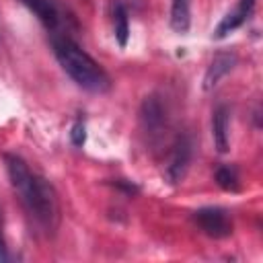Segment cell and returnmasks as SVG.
<instances>
[{"label": "cell", "instance_id": "cell-1", "mask_svg": "<svg viewBox=\"0 0 263 263\" xmlns=\"http://www.w3.org/2000/svg\"><path fill=\"white\" fill-rule=\"evenodd\" d=\"M4 164L10 183L33 222L47 234L55 232L60 224V201L55 187L47 179L31 173L27 162L16 154H4Z\"/></svg>", "mask_w": 263, "mask_h": 263}, {"label": "cell", "instance_id": "cell-2", "mask_svg": "<svg viewBox=\"0 0 263 263\" xmlns=\"http://www.w3.org/2000/svg\"><path fill=\"white\" fill-rule=\"evenodd\" d=\"M53 53L64 68V72L88 92H107L111 88L109 74L68 35H51Z\"/></svg>", "mask_w": 263, "mask_h": 263}, {"label": "cell", "instance_id": "cell-3", "mask_svg": "<svg viewBox=\"0 0 263 263\" xmlns=\"http://www.w3.org/2000/svg\"><path fill=\"white\" fill-rule=\"evenodd\" d=\"M191 218L197 224V228L210 238H226L232 234V220L228 212L222 208H214V205L199 208L193 212Z\"/></svg>", "mask_w": 263, "mask_h": 263}, {"label": "cell", "instance_id": "cell-4", "mask_svg": "<svg viewBox=\"0 0 263 263\" xmlns=\"http://www.w3.org/2000/svg\"><path fill=\"white\" fill-rule=\"evenodd\" d=\"M191 154H193V144L189 140V136H179L173 144L168 162L164 166V179L171 185H177L183 181V177L187 175L189 162H191Z\"/></svg>", "mask_w": 263, "mask_h": 263}, {"label": "cell", "instance_id": "cell-5", "mask_svg": "<svg viewBox=\"0 0 263 263\" xmlns=\"http://www.w3.org/2000/svg\"><path fill=\"white\" fill-rule=\"evenodd\" d=\"M236 62H238V55L234 51H218L203 74V84H201L203 90H214L220 84V80L234 70Z\"/></svg>", "mask_w": 263, "mask_h": 263}, {"label": "cell", "instance_id": "cell-6", "mask_svg": "<svg viewBox=\"0 0 263 263\" xmlns=\"http://www.w3.org/2000/svg\"><path fill=\"white\" fill-rule=\"evenodd\" d=\"M255 4H257V0H238L236 8L230 10V12L220 21V25L216 27L214 39H224V37H228V33H232V31H236L240 25H245V23L249 21V16L253 14Z\"/></svg>", "mask_w": 263, "mask_h": 263}, {"label": "cell", "instance_id": "cell-7", "mask_svg": "<svg viewBox=\"0 0 263 263\" xmlns=\"http://www.w3.org/2000/svg\"><path fill=\"white\" fill-rule=\"evenodd\" d=\"M164 107L160 103V99L156 95H150L142 101V107H140V121L144 125V129L152 136H158L164 127Z\"/></svg>", "mask_w": 263, "mask_h": 263}, {"label": "cell", "instance_id": "cell-8", "mask_svg": "<svg viewBox=\"0 0 263 263\" xmlns=\"http://www.w3.org/2000/svg\"><path fill=\"white\" fill-rule=\"evenodd\" d=\"M43 25L47 31H53V35L58 33L60 25H62V10L53 0H21Z\"/></svg>", "mask_w": 263, "mask_h": 263}, {"label": "cell", "instance_id": "cell-9", "mask_svg": "<svg viewBox=\"0 0 263 263\" xmlns=\"http://www.w3.org/2000/svg\"><path fill=\"white\" fill-rule=\"evenodd\" d=\"M212 136L214 146L220 154H226L230 148V111L226 105H218L212 115Z\"/></svg>", "mask_w": 263, "mask_h": 263}, {"label": "cell", "instance_id": "cell-10", "mask_svg": "<svg viewBox=\"0 0 263 263\" xmlns=\"http://www.w3.org/2000/svg\"><path fill=\"white\" fill-rule=\"evenodd\" d=\"M191 25V0H173L171 4V29L175 33H187Z\"/></svg>", "mask_w": 263, "mask_h": 263}, {"label": "cell", "instance_id": "cell-11", "mask_svg": "<svg viewBox=\"0 0 263 263\" xmlns=\"http://www.w3.org/2000/svg\"><path fill=\"white\" fill-rule=\"evenodd\" d=\"M113 25H115V39L119 47H125L129 39V18H127V8L121 2H115L113 6Z\"/></svg>", "mask_w": 263, "mask_h": 263}, {"label": "cell", "instance_id": "cell-12", "mask_svg": "<svg viewBox=\"0 0 263 263\" xmlns=\"http://www.w3.org/2000/svg\"><path fill=\"white\" fill-rule=\"evenodd\" d=\"M216 183L224 189V191H238L240 189V179H238V171L234 166L228 164H220L214 173Z\"/></svg>", "mask_w": 263, "mask_h": 263}, {"label": "cell", "instance_id": "cell-13", "mask_svg": "<svg viewBox=\"0 0 263 263\" xmlns=\"http://www.w3.org/2000/svg\"><path fill=\"white\" fill-rule=\"evenodd\" d=\"M70 142H72L76 148H82V146H84V142H86V125H84L82 119H78V121L72 125V129H70Z\"/></svg>", "mask_w": 263, "mask_h": 263}, {"label": "cell", "instance_id": "cell-14", "mask_svg": "<svg viewBox=\"0 0 263 263\" xmlns=\"http://www.w3.org/2000/svg\"><path fill=\"white\" fill-rule=\"evenodd\" d=\"M115 187H119L121 191H125L127 195H136L140 189H138V185H134V183H129V181H125V179H117L115 183H113Z\"/></svg>", "mask_w": 263, "mask_h": 263}]
</instances>
